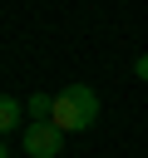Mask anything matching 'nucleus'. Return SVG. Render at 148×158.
<instances>
[{"mask_svg": "<svg viewBox=\"0 0 148 158\" xmlns=\"http://www.w3.org/2000/svg\"><path fill=\"white\" fill-rule=\"evenodd\" d=\"M94 118H99V94L89 84H69V89L54 94V123L64 133H84Z\"/></svg>", "mask_w": 148, "mask_h": 158, "instance_id": "obj_1", "label": "nucleus"}, {"mask_svg": "<svg viewBox=\"0 0 148 158\" xmlns=\"http://www.w3.org/2000/svg\"><path fill=\"white\" fill-rule=\"evenodd\" d=\"M20 148H25V158H59L64 153V128L54 118H30L25 133H20Z\"/></svg>", "mask_w": 148, "mask_h": 158, "instance_id": "obj_2", "label": "nucleus"}, {"mask_svg": "<svg viewBox=\"0 0 148 158\" xmlns=\"http://www.w3.org/2000/svg\"><path fill=\"white\" fill-rule=\"evenodd\" d=\"M133 74H138V79H148V54H138V59H133Z\"/></svg>", "mask_w": 148, "mask_h": 158, "instance_id": "obj_5", "label": "nucleus"}, {"mask_svg": "<svg viewBox=\"0 0 148 158\" xmlns=\"http://www.w3.org/2000/svg\"><path fill=\"white\" fill-rule=\"evenodd\" d=\"M20 123H25V104H20L15 94H5V99H0V128H5V133H15Z\"/></svg>", "mask_w": 148, "mask_h": 158, "instance_id": "obj_3", "label": "nucleus"}, {"mask_svg": "<svg viewBox=\"0 0 148 158\" xmlns=\"http://www.w3.org/2000/svg\"><path fill=\"white\" fill-rule=\"evenodd\" d=\"M30 118H54V94H30Z\"/></svg>", "mask_w": 148, "mask_h": 158, "instance_id": "obj_4", "label": "nucleus"}]
</instances>
